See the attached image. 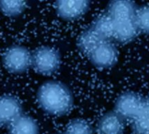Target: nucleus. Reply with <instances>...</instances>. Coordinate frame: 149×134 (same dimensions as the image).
Returning a JSON list of instances; mask_svg holds the SVG:
<instances>
[{"label": "nucleus", "instance_id": "nucleus-4", "mask_svg": "<svg viewBox=\"0 0 149 134\" xmlns=\"http://www.w3.org/2000/svg\"><path fill=\"white\" fill-rule=\"evenodd\" d=\"M146 99L135 92H124L116 99L114 111L126 122H130L141 109Z\"/></svg>", "mask_w": 149, "mask_h": 134}, {"label": "nucleus", "instance_id": "nucleus-12", "mask_svg": "<svg viewBox=\"0 0 149 134\" xmlns=\"http://www.w3.org/2000/svg\"><path fill=\"white\" fill-rule=\"evenodd\" d=\"M99 35L90 27L81 32L77 39V47L83 53L88 56L91 52L103 42Z\"/></svg>", "mask_w": 149, "mask_h": 134}, {"label": "nucleus", "instance_id": "nucleus-17", "mask_svg": "<svg viewBox=\"0 0 149 134\" xmlns=\"http://www.w3.org/2000/svg\"><path fill=\"white\" fill-rule=\"evenodd\" d=\"M57 134H66V133H57Z\"/></svg>", "mask_w": 149, "mask_h": 134}, {"label": "nucleus", "instance_id": "nucleus-3", "mask_svg": "<svg viewBox=\"0 0 149 134\" xmlns=\"http://www.w3.org/2000/svg\"><path fill=\"white\" fill-rule=\"evenodd\" d=\"M2 62L10 73H23L32 66V53L25 46L14 45L5 51Z\"/></svg>", "mask_w": 149, "mask_h": 134}, {"label": "nucleus", "instance_id": "nucleus-5", "mask_svg": "<svg viewBox=\"0 0 149 134\" xmlns=\"http://www.w3.org/2000/svg\"><path fill=\"white\" fill-rule=\"evenodd\" d=\"M89 60L97 68L107 69L113 67L119 59V50L112 41L99 44L88 55Z\"/></svg>", "mask_w": 149, "mask_h": 134}, {"label": "nucleus", "instance_id": "nucleus-13", "mask_svg": "<svg viewBox=\"0 0 149 134\" xmlns=\"http://www.w3.org/2000/svg\"><path fill=\"white\" fill-rule=\"evenodd\" d=\"M129 122L134 134H149V101L148 99L135 116Z\"/></svg>", "mask_w": 149, "mask_h": 134}, {"label": "nucleus", "instance_id": "nucleus-15", "mask_svg": "<svg viewBox=\"0 0 149 134\" xmlns=\"http://www.w3.org/2000/svg\"><path fill=\"white\" fill-rule=\"evenodd\" d=\"M66 134H93V128L88 121L84 119H72L67 126Z\"/></svg>", "mask_w": 149, "mask_h": 134}, {"label": "nucleus", "instance_id": "nucleus-2", "mask_svg": "<svg viewBox=\"0 0 149 134\" xmlns=\"http://www.w3.org/2000/svg\"><path fill=\"white\" fill-rule=\"evenodd\" d=\"M61 64V54L52 47L40 46L32 52V66L38 73L50 75L58 70Z\"/></svg>", "mask_w": 149, "mask_h": 134}, {"label": "nucleus", "instance_id": "nucleus-10", "mask_svg": "<svg viewBox=\"0 0 149 134\" xmlns=\"http://www.w3.org/2000/svg\"><path fill=\"white\" fill-rule=\"evenodd\" d=\"M8 134H39V126L33 117L21 115L8 126Z\"/></svg>", "mask_w": 149, "mask_h": 134}, {"label": "nucleus", "instance_id": "nucleus-8", "mask_svg": "<svg viewBox=\"0 0 149 134\" xmlns=\"http://www.w3.org/2000/svg\"><path fill=\"white\" fill-rule=\"evenodd\" d=\"M126 121L114 110L103 114L99 119L97 131L99 134H123Z\"/></svg>", "mask_w": 149, "mask_h": 134}, {"label": "nucleus", "instance_id": "nucleus-14", "mask_svg": "<svg viewBox=\"0 0 149 134\" xmlns=\"http://www.w3.org/2000/svg\"><path fill=\"white\" fill-rule=\"evenodd\" d=\"M27 7L26 1H0V11L8 17H17Z\"/></svg>", "mask_w": 149, "mask_h": 134}, {"label": "nucleus", "instance_id": "nucleus-1", "mask_svg": "<svg viewBox=\"0 0 149 134\" xmlns=\"http://www.w3.org/2000/svg\"><path fill=\"white\" fill-rule=\"evenodd\" d=\"M40 107L45 113L54 116H63L71 111L74 105V95L66 84L52 80L43 83L37 92Z\"/></svg>", "mask_w": 149, "mask_h": 134}, {"label": "nucleus", "instance_id": "nucleus-9", "mask_svg": "<svg viewBox=\"0 0 149 134\" xmlns=\"http://www.w3.org/2000/svg\"><path fill=\"white\" fill-rule=\"evenodd\" d=\"M22 114V106L15 97L9 95L0 97V127L8 126Z\"/></svg>", "mask_w": 149, "mask_h": 134}, {"label": "nucleus", "instance_id": "nucleus-18", "mask_svg": "<svg viewBox=\"0 0 149 134\" xmlns=\"http://www.w3.org/2000/svg\"><path fill=\"white\" fill-rule=\"evenodd\" d=\"M148 100L149 101V95H148Z\"/></svg>", "mask_w": 149, "mask_h": 134}, {"label": "nucleus", "instance_id": "nucleus-6", "mask_svg": "<svg viewBox=\"0 0 149 134\" xmlns=\"http://www.w3.org/2000/svg\"><path fill=\"white\" fill-rule=\"evenodd\" d=\"M139 6L132 1L117 0L108 3L105 13L108 14L114 23H126L136 21Z\"/></svg>", "mask_w": 149, "mask_h": 134}, {"label": "nucleus", "instance_id": "nucleus-11", "mask_svg": "<svg viewBox=\"0 0 149 134\" xmlns=\"http://www.w3.org/2000/svg\"><path fill=\"white\" fill-rule=\"evenodd\" d=\"M90 27L103 41H113L114 24L112 19L105 12L96 18Z\"/></svg>", "mask_w": 149, "mask_h": 134}, {"label": "nucleus", "instance_id": "nucleus-16", "mask_svg": "<svg viewBox=\"0 0 149 134\" xmlns=\"http://www.w3.org/2000/svg\"><path fill=\"white\" fill-rule=\"evenodd\" d=\"M136 22L139 33L149 35V6L139 7L136 17Z\"/></svg>", "mask_w": 149, "mask_h": 134}, {"label": "nucleus", "instance_id": "nucleus-7", "mask_svg": "<svg viewBox=\"0 0 149 134\" xmlns=\"http://www.w3.org/2000/svg\"><path fill=\"white\" fill-rule=\"evenodd\" d=\"M90 1H57L55 9L57 15L64 20L72 21L80 19L88 12Z\"/></svg>", "mask_w": 149, "mask_h": 134}]
</instances>
